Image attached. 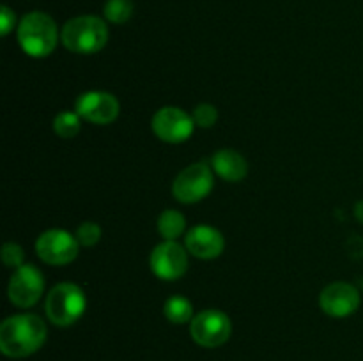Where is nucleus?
<instances>
[{
    "mask_svg": "<svg viewBox=\"0 0 363 361\" xmlns=\"http://www.w3.org/2000/svg\"><path fill=\"white\" fill-rule=\"evenodd\" d=\"M163 311H165L167 321H170L172 324H186V322L194 321V306L183 296L169 297L165 301Z\"/></svg>",
    "mask_w": 363,
    "mask_h": 361,
    "instance_id": "16",
    "label": "nucleus"
},
{
    "mask_svg": "<svg viewBox=\"0 0 363 361\" xmlns=\"http://www.w3.org/2000/svg\"><path fill=\"white\" fill-rule=\"evenodd\" d=\"M191 117H194V120H195V126L211 127V126H215L216 119H218V110H216L213 105L202 103V105L195 106Z\"/></svg>",
    "mask_w": 363,
    "mask_h": 361,
    "instance_id": "19",
    "label": "nucleus"
},
{
    "mask_svg": "<svg viewBox=\"0 0 363 361\" xmlns=\"http://www.w3.org/2000/svg\"><path fill=\"white\" fill-rule=\"evenodd\" d=\"M225 248V239L216 229L208 225H197L186 234V250L199 258H216Z\"/></svg>",
    "mask_w": 363,
    "mask_h": 361,
    "instance_id": "13",
    "label": "nucleus"
},
{
    "mask_svg": "<svg viewBox=\"0 0 363 361\" xmlns=\"http://www.w3.org/2000/svg\"><path fill=\"white\" fill-rule=\"evenodd\" d=\"M60 39L69 52L89 55L105 48L108 27L98 16H78L64 25Z\"/></svg>",
    "mask_w": 363,
    "mask_h": 361,
    "instance_id": "3",
    "label": "nucleus"
},
{
    "mask_svg": "<svg viewBox=\"0 0 363 361\" xmlns=\"http://www.w3.org/2000/svg\"><path fill=\"white\" fill-rule=\"evenodd\" d=\"M354 214H357V218L363 223V200L357 204V207H354Z\"/></svg>",
    "mask_w": 363,
    "mask_h": 361,
    "instance_id": "23",
    "label": "nucleus"
},
{
    "mask_svg": "<svg viewBox=\"0 0 363 361\" xmlns=\"http://www.w3.org/2000/svg\"><path fill=\"white\" fill-rule=\"evenodd\" d=\"M23 250H21V246H18V244L14 243H6L2 248V260L4 264L7 265V268H21L23 265Z\"/></svg>",
    "mask_w": 363,
    "mask_h": 361,
    "instance_id": "21",
    "label": "nucleus"
},
{
    "mask_svg": "<svg viewBox=\"0 0 363 361\" xmlns=\"http://www.w3.org/2000/svg\"><path fill=\"white\" fill-rule=\"evenodd\" d=\"M74 110L82 119L105 126V124L113 122L119 115V101L110 92L91 91L78 96Z\"/></svg>",
    "mask_w": 363,
    "mask_h": 361,
    "instance_id": "10",
    "label": "nucleus"
},
{
    "mask_svg": "<svg viewBox=\"0 0 363 361\" xmlns=\"http://www.w3.org/2000/svg\"><path fill=\"white\" fill-rule=\"evenodd\" d=\"M14 23H16V14L9 7L4 6L2 13H0V32H2V35L9 34L14 28Z\"/></svg>",
    "mask_w": 363,
    "mask_h": 361,
    "instance_id": "22",
    "label": "nucleus"
},
{
    "mask_svg": "<svg viewBox=\"0 0 363 361\" xmlns=\"http://www.w3.org/2000/svg\"><path fill=\"white\" fill-rule=\"evenodd\" d=\"M230 331H233L230 319L223 311L215 310V308H209V310L195 315L190 324L194 342L201 347H208V349L223 345L230 338Z\"/></svg>",
    "mask_w": 363,
    "mask_h": 361,
    "instance_id": "5",
    "label": "nucleus"
},
{
    "mask_svg": "<svg viewBox=\"0 0 363 361\" xmlns=\"http://www.w3.org/2000/svg\"><path fill=\"white\" fill-rule=\"evenodd\" d=\"M45 290V276L34 264H23L14 269L9 282V299L18 308H30L41 299Z\"/></svg>",
    "mask_w": 363,
    "mask_h": 361,
    "instance_id": "9",
    "label": "nucleus"
},
{
    "mask_svg": "<svg viewBox=\"0 0 363 361\" xmlns=\"http://www.w3.org/2000/svg\"><path fill=\"white\" fill-rule=\"evenodd\" d=\"M80 243L69 232L52 229L43 232L35 241V251L43 262L50 265H66L73 262L78 255Z\"/></svg>",
    "mask_w": 363,
    "mask_h": 361,
    "instance_id": "7",
    "label": "nucleus"
},
{
    "mask_svg": "<svg viewBox=\"0 0 363 361\" xmlns=\"http://www.w3.org/2000/svg\"><path fill=\"white\" fill-rule=\"evenodd\" d=\"M46 324L34 314L13 315L0 326V350L7 357H27L41 349Z\"/></svg>",
    "mask_w": 363,
    "mask_h": 361,
    "instance_id": "1",
    "label": "nucleus"
},
{
    "mask_svg": "<svg viewBox=\"0 0 363 361\" xmlns=\"http://www.w3.org/2000/svg\"><path fill=\"white\" fill-rule=\"evenodd\" d=\"M45 308L50 322L66 328L74 324L84 315L87 308V297L84 290L74 283H59L50 290Z\"/></svg>",
    "mask_w": 363,
    "mask_h": 361,
    "instance_id": "4",
    "label": "nucleus"
},
{
    "mask_svg": "<svg viewBox=\"0 0 363 361\" xmlns=\"http://www.w3.org/2000/svg\"><path fill=\"white\" fill-rule=\"evenodd\" d=\"M184 227H186V218L179 211L167 209L160 214L158 232L165 237V241H176L184 232Z\"/></svg>",
    "mask_w": 363,
    "mask_h": 361,
    "instance_id": "15",
    "label": "nucleus"
},
{
    "mask_svg": "<svg viewBox=\"0 0 363 361\" xmlns=\"http://www.w3.org/2000/svg\"><path fill=\"white\" fill-rule=\"evenodd\" d=\"M77 239L78 243L84 246H94L99 239H101V229L98 223L94 222H85L78 227L77 230Z\"/></svg>",
    "mask_w": 363,
    "mask_h": 361,
    "instance_id": "20",
    "label": "nucleus"
},
{
    "mask_svg": "<svg viewBox=\"0 0 363 361\" xmlns=\"http://www.w3.org/2000/svg\"><path fill=\"white\" fill-rule=\"evenodd\" d=\"M211 166L222 179L229 183L243 180L248 173V163L243 156L233 149H222L216 151L211 158Z\"/></svg>",
    "mask_w": 363,
    "mask_h": 361,
    "instance_id": "14",
    "label": "nucleus"
},
{
    "mask_svg": "<svg viewBox=\"0 0 363 361\" xmlns=\"http://www.w3.org/2000/svg\"><path fill=\"white\" fill-rule=\"evenodd\" d=\"M80 119L82 117L77 112H60L53 119V131L60 138L77 137L78 131H80Z\"/></svg>",
    "mask_w": 363,
    "mask_h": 361,
    "instance_id": "17",
    "label": "nucleus"
},
{
    "mask_svg": "<svg viewBox=\"0 0 363 361\" xmlns=\"http://www.w3.org/2000/svg\"><path fill=\"white\" fill-rule=\"evenodd\" d=\"M131 14H133V2L131 0H106L105 18L112 23H126Z\"/></svg>",
    "mask_w": 363,
    "mask_h": 361,
    "instance_id": "18",
    "label": "nucleus"
},
{
    "mask_svg": "<svg viewBox=\"0 0 363 361\" xmlns=\"http://www.w3.org/2000/svg\"><path fill=\"white\" fill-rule=\"evenodd\" d=\"M152 131L167 144H181L194 134L195 120L177 106H163L152 115Z\"/></svg>",
    "mask_w": 363,
    "mask_h": 361,
    "instance_id": "8",
    "label": "nucleus"
},
{
    "mask_svg": "<svg viewBox=\"0 0 363 361\" xmlns=\"http://www.w3.org/2000/svg\"><path fill=\"white\" fill-rule=\"evenodd\" d=\"M213 172L206 163L186 166L172 184V193L183 204H195L208 197L213 190Z\"/></svg>",
    "mask_w": 363,
    "mask_h": 361,
    "instance_id": "6",
    "label": "nucleus"
},
{
    "mask_svg": "<svg viewBox=\"0 0 363 361\" xmlns=\"http://www.w3.org/2000/svg\"><path fill=\"white\" fill-rule=\"evenodd\" d=\"M149 264H151L152 273L158 278L172 282V280L181 278L186 273L188 255L179 243L165 241L152 250Z\"/></svg>",
    "mask_w": 363,
    "mask_h": 361,
    "instance_id": "11",
    "label": "nucleus"
},
{
    "mask_svg": "<svg viewBox=\"0 0 363 361\" xmlns=\"http://www.w3.org/2000/svg\"><path fill=\"white\" fill-rule=\"evenodd\" d=\"M59 32L52 16L34 11L21 18L18 25V42L27 55L43 59L55 50Z\"/></svg>",
    "mask_w": 363,
    "mask_h": 361,
    "instance_id": "2",
    "label": "nucleus"
},
{
    "mask_svg": "<svg viewBox=\"0 0 363 361\" xmlns=\"http://www.w3.org/2000/svg\"><path fill=\"white\" fill-rule=\"evenodd\" d=\"M319 304H321V310L330 317H347L357 311L358 304H360V294L350 283H330L328 287L323 289Z\"/></svg>",
    "mask_w": 363,
    "mask_h": 361,
    "instance_id": "12",
    "label": "nucleus"
}]
</instances>
